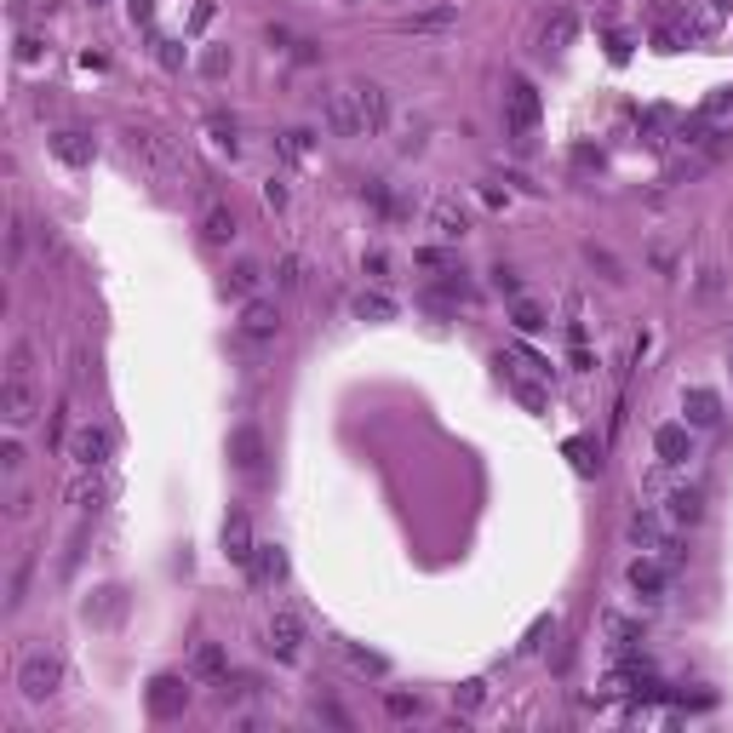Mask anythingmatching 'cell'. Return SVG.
Instances as JSON below:
<instances>
[{"mask_svg":"<svg viewBox=\"0 0 733 733\" xmlns=\"http://www.w3.org/2000/svg\"><path fill=\"white\" fill-rule=\"evenodd\" d=\"M58 688H64V659H58L52 648H23L18 659V693L29 705H46Z\"/></svg>","mask_w":733,"mask_h":733,"instance_id":"obj_1","label":"cell"},{"mask_svg":"<svg viewBox=\"0 0 733 733\" xmlns=\"http://www.w3.org/2000/svg\"><path fill=\"white\" fill-rule=\"evenodd\" d=\"M321 121H326V132L333 138H362V103H355V86H338V92H326L321 98Z\"/></svg>","mask_w":733,"mask_h":733,"instance_id":"obj_2","label":"cell"},{"mask_svg":"<svg viewBox=\"0 0 733 733\" xmlns=\"http://www.w3.org/2000/svg\"><path fill=\"white\" fill-rule=\"evenodd\" d=\"M69 459L81 464V470H103V464L115 459V435H109L103 425H81L69 435Z\"/></svg>","mask_w":733,"mask_h":733,"instance_id":"obj_3","label":"cell"},{"mask_svg":"<svg viewBox=\"0 0 733 733\" xmlns=\"http://www.w3.org/2000/svg\"><path fill=\"white\" fill-rule=\"evenodd\" d=\"M270 653L275 659H304V619L292 613V607H275L270 613Z\"/></svg>","mask_w":733,"mask_h":733,"instance_id":"obj_4","label":"cell"},{"mask_svg":"<svg viewBox=\"0 0 733 733\" xmlns=\"http://www.w3.org/2000/svg\"><path fill=\"white\" fill-rule=\"evenodd\" d=\"M0 413H6L12 430H23L29 418L40 413V389H35V379H6V389H0Z\"/></svg>","mask_w":733,"mask_h":733,"instance_id":"obj_5","label":"cell"},{"mask_svg":"<svg viewBox=\"0 0 733 733\" xmlns=\"http://www.w3.org/2000/svg\"><path fill=\"white\" fill-rule=\"evenodd\" d=\"M183 705H190V682L183 676H155L149 682V716L173 722V716H183Z\"/></svg>","mask_w":733,"mask_h":733,"instance_id":"obj_6","label":"cell"},{"mask_svg":"<svg viewBox=\"0 0 733 733\" xmlns=\"http://www.w3.org/2000/svg\"><path fill=\"white\" fill-rule=\"evenodd\" d=\"M505 115H510V127L516 132H533L539 127V92H533V81H510V92H505Z\"/></svg>","mask_w":733,"mask_h":733,"instance_id":"obj_7","label":"cell"},{"mask_svg":"<svg viewBox=\"0 0 733 733\" xmlns=\"http://www.w3.org/2000/svg\"><path fill=\"white\" fill-rule=\"evenodd\" d=\"M64 498H69L75 510H103L109 498H115V481L98 476V470H81V476L69 481V493H64Z\"/></svg>","mask_w":733,"mask_h":733,"instance_id":"obj_8","label":"cell"},{"mask_svg":"<svg viewBox=\"0 0 733 733\" xmlns=\"http://www.w3.org/2000/svg\"><path fill=\"white\" fill-rule=\"evenodd\" d=\"M281 333V309L270 299H246L241 309V338H253V344H264V338H275Z\"/></svg>","mask_w":733,"mask_h":733,"instance_id":"obj_9","label":"cell"},{"mask_svg":"<svg viewBox=\"0 0 733 733\" xmlns=\"http://www.w3.org/2000/svg\"><path fill=\"white\" fill-rule=\"evenodd\" d=\"M229 459H236V470L258 476L264 470V435L253 425H236V430H229Z\"/></svg>","mask_w":733,"mask_h":733,"instance_id":"obj_10","label":"cell"},{"mask_svg":"<svg viewBox=\"0 0 733 733\" xmlns=\"http://www.w3.org/2000/svg\"><path fill=\"white\" fill-rule=\"evenodd\" d=\"M573 35H579V18H573L568 6H556L550 18L539 23V52H568V46H573Z\"/></svg>","mask_w":733,"mask_h":733,"instance_id":"obj_11","label":"cell"},{"mask_svg":"<svg viewBox=\"0 0 733 733\" xmlns=\"http://www.w3.org/2000/svg\"><path fill=\"white\" fill-rule=\"evenodd\" d=\"M653 453H659L665 464H688L693 459V430L688 425H659L653 430Z\"/></svg>","mask_w":733,"mask_h":733,"instance_id":"obj_12","label":"cell"},{"mask_svg":"<svg viewBox=\"0 0 733 733\" xmlns=\"http://www.w3.org/2000/svg\"><path fill=\"white\" fill-rule=\"evenodd\" d=\"M630 590H636V596H665V590H670V561L636 556L630 561Z\"/></svg>","mask_w":733,"mask_h":733,"instance_id":"obj_13","label":"cell"},{"mask_svg":"<svg viewBox=\"0 0 733 733\" xmlns=\"http://www.w3.org/2000/svg\"><path fill=\"white\" fill-rule=\"evenodd\" d=\"M127 155H132V161H144L149 166V173H173V155H166V144H161V138H155V132H127Z\"/></svg>","mask_w":733,"mask_h":733,"instance_id":"obj_14","label":"cell"},{"mask_svg":"<svg viewBox=\"0 0 733 733\" xmlns=\"http://www.w3.org/2000/svg\"><path fill=\"white\" fill-rule=\"evenodd\" d=\"M355 103H362V127H367V138L389 127V92H384V86L362 81V86H355Z\"/></svg>","mask_w":733,"mask_h":733,"instance_id":"obj_15","label":"cell"},{"mask_svg":"<svg viewBox=\"0 0 733 733\" xmlns=\"http://www.w3.org/2000/svg\"><path fill=\"white\" fill-rule=\"evenodd\" d=\"M459 23V6L447 0V6H425V12H413V18H401V29L407 35H442V29H453Z\"/></svg>","mask_w":733,"mask_h":733,"instance_id":"obj_16","label":"cell"},{"mask_svg":"<svg viewBox=\"0 0 733 733\" xmlns=\"http://www.w3.org/2000/svg\"><path fill=\"white\" fill-rule=\"evenodd\" d=\"M224 550L236 556V561H253L258 544H253V522H246V510H229V516H224Z\"/></svg>","mask_w":733,"mask_h":733,"instance_id":"obj_17","label":"cell"},{"mask_svg":"<svg viewBox=\"0 0 733 733\" xmlns=\"http://www.w3.org/2000/svg\"><path fill=\"white\" fill-rule=\"evenodd\" d=\"M246 568H253L258 585H281V579H287V550H281V544H258Z\"/></svg>","mask_w":733,"mask_h":733,"instance_id":"obj_18","label":"cell"},{"mask_svg":"<svg viewBox=\"0 0 733 733\" xmlns=\"http://www.w3.org/2000/svg\"><path fill=\"white\" fill-rule=\"evenodd\" d=\"M665 516H670V522H682V527L699 522V516H705V493H699V487H670Z\"/></svg>","mask_w":733,"mask_h":733,"instance_id":"obj_19","label":"cell"},{"mask_svg":"<svg viewBox=\"0 0 733 733\" xmlns=\"http://www.w3.org/2000/svg\"><path fill=\"white\" fill-rule=\"evenodd\" d=\"M201 236H207V246H229V241H236V212L212 201V207L201 212Z\"/></svg>","mask_w":733,"mask_h":733,"instance_id":"obj_20","label":"cell"},{"mask_svg":"<svg viewBox=\"0 0 733 733\" xmlns=\"http://www.w3.org/2000/svg\"><path fill=\"white\" fill-rule=\"evenodd\" d=\"M430 229L442 241H459L464 236V207H459V201H435V207H430Z\"/></svg>","mask_w":733,"mask_h":733,"instance_id":"obj_21","label":"cell"},{"mask_svg":"<svg viewBox=\"0 0 733 733\" xmlns=\"http://www.w3.org/2000/svg\"><path fill=\"white\" fill-rule=\"evenodd\" d=\"M258 287H264V270L253 258H241L236 270H229V292H236V299H258Z\"/></svg>","mask_w":733,"mask_h":733,"instance_id":"obj_22","label":"cell"},{"mask_svg":"<svg viewBox=\"0 0 733 733\" xmlns=\"http://www.w3.org/2000/svg\"><path fill=\"white\" fill-rule=\"evenodd\" d=\"M52 149L64 155L69 166H86V161H92V138H86V132H58V138H52Z\"/></svg>","mask_w":733,"mask_h":733,"instance_id":"obj_23","label":"cell"},{"mask_svg":"<svg viewBox=\"0 0 733 733\" xmlns=\"http://www.w3.org/2000/svg\"><path fill=\"white\" fill-rule=\"evenodd\" d=\"M121 607H127V602H121V590H98V596L86 602V619H92V625H115Z\"/></svg>","mask_w":733,"mask_h":733,"instance_id":"obj_24","label":"cell"},{"mask_svg":"<svg viewBox=\"0 0 733 733\" xmlns=\"http://www.w3.org/2000/svg\"><path fill=\"white\" fill-rule=\"evenodd\" d=\"M355 316H362V321H389V316H396V304H389L384 299V292H355Z\"/></svg>","mask_w":733,"mask_h":733,"instance_id":"obj_25","label":"cell"},{"mask_svg":"<svg viewBox=\"0 0 733 733\" xmlns=\"http://www.w3.org/2000/svg\"><path fill=\"white\" fill-rule=\"evenodd\" d=\"M688 418L693 425H716V418H722V401H716L711 389H688Z\"/></svg>","mask_w":733,"mask_h":733,"instance_id":"obj_26","label":"cell"},{"mask_svg":"<svg viewBox=\"0 0 733 733\" xmlns=\"http://www.w3.org/2000/svg\"><path fill=\"white\" fill-rule=\"evenodd\" d=\"M195 676H207V682H224V676H229L224 653H218L212 642H201V648H195Z\"/></svg>","mask_w":733,"mask_h":733,"instance_id":"obj_27","label":"cell"},{"mask_svg":"<svg viewBox=\"0 0 733 733\" xmlns=\"http://www.w3.org/2000/svg\"><path fill=\"white\" fill-rule=\"evenodd\" d=\"M510 321H516V333H544V309L533 304V299H516V309H510Z\"/></svg>","mask_w":733,"mask_h":733,"instance_id":"obj_28","label":"cell"},{"mask_svg":"<svg viewBox=\"0 0 733 733\" xmlns=\"http://www.w3.org/2000/svg\"><path fill=\"white\" fill-rule=\"evenodd\" d=\"M275 287H281V292H299V287H304V264H299V258H281V264H275Z\"/></svg>","mask_w":733,"mask_h":733,"instance_id":"obj_29","label":"cell"},{"mask_svg":"<svg viewBox=\"0 0 733 733\" xmlns=\"http://www.w3.org/2000/svg\"><path fill=\"white\" fill-rule=\"evenodd\" d=\"M35 372V350L29 344H12V355H6V379H29Z\"/></svg>","mask_w":733,"mask_h":733,"instance_id":"obj_30","label":"cell"},{"mask_svg":"<svg viewBox=\"0 0 733 733\" xmlns=\"http://www.w3.org/2000/svg\"><path fill=\"white\" fill-rule=\"evenodd\" d=\"M344 653H350V665H355V670H367V676H384V670H389L379 653H367V648H344Z\"/></svg>","mask_w":733,"mask_h":733,"instance_id":"obj_31","label":"cell"},{"mask_svg":"<svg viewBox=\"0 0 733 733\" xmlns=\"http://www.w3.org/2000/svg\"><path fill=\"white\" fill-rule=\"evenodd\" d=\"M585 258H590V270H602V281H625V275H619V264L607 258L602 246H585Z\"/></svg>","mask_w":733,"mask_h":733,"instance_id":"obj_32","label":"cell"},{"mask_svg":"<svg viewBox=\"0 0 733 733\" xmlns=\"http://www.w3.org/2000/svg\"><path fill=\"white\" fill-rule=\"evenodd\" d=\"M481 699H487V688H481V682H464V688L453 693V705L459 711H481Z\"/></svg>","mask_w":733,"mask_h":733,"instance_id":"obj_33","label":"cell"},{"mask_svg":"<svg viewBox=\"0 0 733 733\" xmlns=\"http://www.w3.org/2000/svg\"><path fill=\"white\" fill-rule=\"evenodd\" d=\"M281 155H287V161H304L309 155V132H287L281 138Z\"/></svg>","mask_w":733,"mask_h":733,"instance_id":"obj_34","label":"cell"},{"mask_svg":"<svg viewBox=\"0 0 733 733\" xmlns=\"http://www.w3.org/2000/svg\"><path fill=\"white\" fill-rule=\"evenodd\" d=\"M384 711H389V716H418V699H407V693H384Z\"/></svg>","mask_w":733,"mask_h":733,"instance_id":"obj_35","label":"cell"},{"mask_svg":"<svg viewBox=\"0 0 733 733\" xmlns=\"http://www.w3.org/2000/svg\"><path fill=\"white\" fill-rule=\"evenodd\" d=\"M0 470H6V476H18V470H23V447H18V442L0 447Z\"/></svg>","mask_w":733,"mask_h":733,"instance_id":"obj_36","label":"cell"},{"mask_svg":"<svg viewBox=\"0 0 733 733\" xmlns=\"http://www.w3.org/2000/svg\"><path fill=\"white\" fill-rule=\"evenodd\" d=\"M493 287H498V292H510V299H516V292H522V275H516V270H505V264H498V270H493Z\"/></svg>","mask_w":733,"mask_h":733,"instance_id":"obj_37","label":"cell"},{"mask_svg":"<svg viewBox=\"0 0 733 733\" xmlns=\"http://www.w3.org/2000/svg\"><path fill=\"white\" fill-rule=\"evenodd\" d=\"M568 453H573V464H579L585 476H590V470H596V464H602V459H590V442H568Z\"/></svg>","mask_w":733,"mask_h":733,"instance_id":"obj_38","label":"cell"},{"mask_svg":"<svg viewBox=\"0 0 733 733\" xmlns=\"http://www.w3.org/2000/svg\"><path fill=\"white\" fill-rule=\"evenodd\" d=\"M212 144H218V149H229V155H236V127H229V121H212Z\"/></svg>","mask_w":733,"mask_h":733,"instance_id":"obj_39","label":"cell"},{"mask_svg":"<svg viewBox=\"0 0 733 733\" xmlns=\"http://www.w3.org/2000/svg\"><path fill=\"white\" fill-rule=\"evenodd\" d=\"M6 246H12V264H18V258H23V218H18V212H12V229H6Z\"/></svg>","mask_w":733,"mask_h":733,"instance_id":"obj_40","label":"cell"},{"mask_svg":"<svg viewBox=\"0 0 733 733\" xmlns=\"http://www.w3.org/2000/svg\"><path fill=\"white\" fill-rule=\"evenodd\" d=\"M264 201H270V207H287V183L270 178V183H264Z\"/></svg>","mask_w":733,"mask_h":733,"instance_id":"obj_41","label":"cell"},{"mask_svg":"<svg viewBox=\"0 0 733 733\" xmlns=\"http://www.w3.org/2000/svg\"><path fill=\"white\" fill-rule=\"evenodd\" d=\"M418 264H425V270H453V258L435 253V246H430V253H418Z\"/></svg>","mask_w":733,"mask_h":733,"instance_id":"obj_42","label":"cell"},{"mask_svg":"<svg viewBox=\"0 0 733 733\" xmlns=\"http://www.w3.org/2000/svg\"><path fill=\"white\" fill-rule=\"evenodd\" d=\"M316 716H321V722H333V728H350V716L338 711V705H316Z\"/></svg>","mask_w":733,"mask_h":733,"instance_id":"obj_43","label":"cell"},{"mask_svg":"<svg viewBox=\"0 0 733 733\" xmlns=\"http://www.w3.org/2000/svg\"><path fill=\"white\" fill-rule=\"evenodd\" d=\"M18 58H23V64H35V58H40V40L23 35V40H18Z\"/></svg>","mask_w":733,"mask_h":733,"instance_id":"obj_44","label":"cell"},{"mask_svg":"<svg viewBox=\"0 0 733 733\" xmlns=\"http://www.w3.org/2000/svg\"><path fill=\"white\" fill-rule=\"evenodd\" d=\"M201 69H207V75H224V69H229V52H207V64H201Z\"/></svg>","mask_w":733,"mask_h":733,"instance_id":"obj_45","label":"cell"},{"mask_svg":"<svg viewBox=\"0 0 733 733\" xmlns=\"http://www.w3.org/2000/svg\"><path fill=\"white\" fill-rule=\"evenodd\" d=\"M711 6H716V12H733V0H711Z\"/></svg>","mask_w":733,"mask_h":733,"instance_id":"obj_46","label":"cell"}]
</instances>
